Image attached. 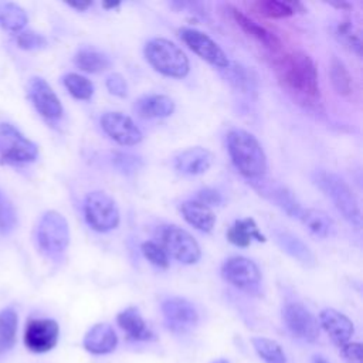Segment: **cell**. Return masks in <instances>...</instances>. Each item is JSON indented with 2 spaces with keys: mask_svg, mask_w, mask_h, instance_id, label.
Segmentation results:
<instances>
[{
  "mask_svg": "<svg viewBox=\"0 0 363 363\" xmlns=\"http://www.w3.org/2000/svg\"><path fill=\"white\" fill-rule=\"evenodd\" d=\"M275 72L284 88L308 105L319 102V79L313 60L302 52H285L274 61Z\"/></svg>",
  "mask_w": 363,
  "mask_h": 363,
  "instance_id": "obj_1",
  "label": "cell"
},
{
  "mask_svg": "<svg viewBox=\"0 0 363 363\" xmlns=\"http://www.w3.org/2000/svg\"><path fill=\"white\" fill-rule=\"evenodd\" d=\"M227 150L235 169L250 180H259L267 172V156L258 139L244 130L231 129L227 133Z\"/></svg>",
  "mask_w": 363,
  "mask_h": 363,
  "instance_id": "obj_2",
  "label": "cell"
},
{
  "mask_svg": "<svg viewBox=\"0 0 363 363\" xmlns=\"http://www.w3.org/2000/svg\"><path fill=\"white\" fill-rule=\"evenodd\" d=\"M313 183L333 203L342 217L356 230L362 227L359 201L350 186L337 174L328 170H316L312 176Z\"/></svg>",
  "mask_w": 363,
  "mask_h": 363,
  "instance_id": "obj_3",
  "label": "cell"
},
{
  "mask_svg": "<svg viewBox=\"0 0 363 363\" xmlns=\"http://www.w3.org/2000/svg\"><path fill=\"white\" fill-rule=\"evenodd\" d=\"M35 242L38 250L51 261H61L69 245V227L62 214L45 211L35 227Z\"/></svg>",
  "mask_w": 363,
  "mask_h": 363,
  "instance_id": "obj_4",
  "label": "cell"
},
{
  "mask_svg": "<svg viewBox=\"0 0 363 363\" xmlns=\"http://www.w3.org/2000/svg\"><path fill=\"white\" fill-rule=\"evenodd\" d=\"M146 61L162 75L184 78L190 71L189 58L174 43L166 38H152L145 44Z\"/></svg>",
  "mask_w": 363,
  "mask_h": 363,
  "instance_id": "obj_5",
  "label": "cell"
},
{
  "mask_svg": "<svg viewBox=\"0 0 363 363\" xmlns=\"http://www.w3.org/2000/svg\"><path fill=\"white\" fill-rule=\"evenodd\" d=\"M38 146L23 135L14 125L0 122V160L6 164L20 166L35 162Z\"/></svg>",
  "mask_w": 363,
  "mask_h": 363,
  "instance_id": "obj_6",
  "label": "cell"
},
{
  "mask_svg": "<svg viewBox=\"0 0 363 363\" xmlns=\"http://www.w3.org/2000/svg\"><path fill=\"white\" fill-rule=\"evenodd\" d=\"M84 217L98 233H108L118 227L121 214L115 200L104 191H91L84 200Z\"/></svg>",
  "mask_w": 363,
  "mask_h": 363,
  "instance_id": "obj_7",
  "label": "cell"
},
{
  "mask_svg": "<svg viewBox=\"0 0 363 363\" xmlns=\"http://www.w3.org/2000/svg\"><path fill=\"white\" fill-rule=\"evenodd\" d=\"M162 248L167 255L173 257L182 264H196L200 257V245L190 233L177 225H166L160 231Z\"/></svg>",
  "mask_w": 363,
  "mask_h": 363,
  "instance_id": "obj_8",
  "label": "cell"
},
{
  "mask_svg": "<svg viewBox=\"0 0 363 363\" xmlns=\"http://www.w3.org/2000/svg\"><path fill=\"white\" fill-rule=\"evenodd\" d=\"M223 278L233 286L248 292L258 294L261 285V271L258 265L245 257H231L221 265Z\"/></svg>",
  "mask_w": 363,
  "mask_h": 363,
  "instance_id": "obj_9",
  "label": "cell"
},
{
  "mask_svg": "<svg viewBox=\"0 0 363 363\" xmlns=\"http://www.w3.org/2000/svg\"><path fill=\"white\" fill-rule=\"evenodd\" d=\"M179 37L194 54L213 67L221 69H227L230 67V60L224 50L206 33L196 28L183 27L179 30Z\"/></svg>",
  "mask_w": 363,
  "mask_h": 363,
  "instance_id": "obj_10",
  "label": "cell"
},
{
  "mask_svg": "<svg viewBox=\"0 0 363 363\" xmlns=\"http://www.w3.org/2000/svg\"><path fill=\"white\" fill-rule=\"evenodd\" d=\"M282 320L289 333L298 339L315 342L319 337L316 318L299 302H288L282 308Z\"/></svg>",
  "mask_w": 363,
  "mask_h": 363,
  "instance_id": "obj_11",
  "label": "cell"
},
{
  "mask_svg": "<svg viewBox=\"0 0 363 363\" xmlns=\"http://www.w3.org/2000/svg\"><path fill=\"white\" fill-rule=\"evenodd\" d=\"M28 98L35 108V111L48 121H58L62 113V105L54 92V89L50 86V84L41 78V77H33L28 81L27 85Z\"/></svg>",
  "mask_w": 363,
  "mask_h": 363,
  "instance_id": "obj_12",
  "label": "cell"
},
{
  "mask_svg": "<svg viewBox=\"0 0 363 363\" xmlns=\"http://www.w3.org/2000/svg\"><path fill=\"white\" fill-rule=\"evenodd\" d=\"M104 132L122 146H135L142 142V130L122 112H106L99 119Z\"/></svg>",
  "mask_w": 363,
  "mask_h": 363,
  "instance_id": "obj_13",
  "label": "cell"
},
{
  "mask_svg": "<svg viewBox=\"0 0 363 363\" xmlns=\"http://www.w3.org/2000/svg\"><path fill=\"white\" fill-rule=\"evenodd\" d=\"M60 326L52 319H30L24 330V345L34 353H45L58 342Z\"/></svg>",
  "mask_w": 363,
  "mask_h": 363,
  "instance_id": "obj_14",
  "label": "cell"
},
{
  "mask_svg": "<svg viewBox=\"0 0 363 363\" xmlns=\"http://www.w3.org/2000/svg\"><path fill=\"white\" fill-rule=\"evenodd\" d=\"M166 325L174 332H186L199 322V313L191 302L184 298L170 296L162 302Z\"/></svg>",
  "mask_w": 363,
  "mask_h": 363,
  "instance_id": "obj_15",
  "label": "cell"
},
{
  "mask_svg": "<svg viewBox=\"0 0 363 363\" xmlns=\"http://www.w3.org/2000/svg\"><path fill=\"white\" fill-rule=\"evenodd\" d=\"M225 13L228 14V17L234 21V24L237 27H240L247 35L252 37L255 41L262 44L267 50H269L272 52H277L281 50V40L274 33H271L261 24L251 20L247 14H244L237 7L228 4V6H225Z\"/></svg>",
  "mask_w": 363,
  "mask_h": 363,
  "instance_id": "obj_16",
  "label": "cell"
},
{
  "mask_svg": "<svg viewBox=\"0 0 363 363\" xmlns=\"http://www.w3.org/2000/svg\"><path fill=\"white\" fill-rule=\"evenodd\" d=\"M257 190L259 191V194H262L264 197H267L269 201H272L277 207H279L286 216L292 217V218H298L301 217L303 207L301 206V203L296 200V197L294 196V193L286 189L282 184L278 183H271V182H265L262 179L257 180Z\"/></svg>",
  "mask_w": 363,
  "mask_h": 363,
  "instance_id": "obj_17",
  "label": "cell"
},
{
  "mask_svg": "<svg viewBox=\"0 0 363 363\" xmlns=\"http://www.w3.org/2000/svg\"><path fill=\"white\" fill-rule=\"evenodd\" d=\"M319 322L332 342L339 347L346 345L354 333L353 322L345 313L332 308L320 311Z\"/></svg>",
  "mask_w": 363,
  "mask_h": 363,
  "instance_id": "obj_18",
  "label": "cell"
},
{
  "mask_svg": "<svg viewBox=\"0 0 363 363\" xmlns=\"http://www.w3.org/2000/svg\"><path fill=\"white\" fill-rule=\"evenodd\" d=\"M214 156L213 153L201 146L189 147L180 152L174 157V169L186 176H199L207 172L213 164Z\"/></svg>",
  "mask_w": 363,
  "mask_h": 363,
  "instance_id": "obj_19",
  "label": "cell"
},
{
  "mask_svg": "<svg viewBox=\"0 0 363 363\" xmlns=\"http://www.w3.org/2000/svg\"><path fill=\"white\" fill-rule=\"evenodd\" d=\"M82 345L92 354H106L115 350L118 336L109 323H96L86 332Z\"/></svg>",
  "mask_w": 363,
  "mask_h": 363,
  "instance_id": "obj_20",
  "label": "cell"
},
{
  "mask_svg": "<svg viewBox=\"0 0 363 363\" xmlns=\"http://www.w3.org/2000/svg\"><path fill=\"white\" fill-rule=\"evenodd\" d=\"M174 101L162 94L143 95L133 105L135 113L143 119L167 118L174 112Z\"/></svg>",
  "mask_w": 363,
  "mask_h": 363,
  "instance_id": "obj_21",
  "label": "cell"
},
{
  "mask_svg": "<svg viewBox=\"0 0 363 363\" xmlns=\"http://www.w3.org/2000/svg\"><path fill=\"white\" fill-rule=\"evenodd\" d=\"M278 245L294 259L305 267H313L316 264V258L311 248L295 234L284 230H277L274 233Z\"/></svg>",
  "mask_w": 363,
  "mask_h": 363,
  "instance_id": "obj_22",
  "label": "cell"
},
{
  "mask_svg": "<svg viewBox=\"0 0 363 363\" xmlns=\"http://www.w3.org/2000/svg\"><path fill=\"white\" fill-rule=\"evenodd\" d=\"M180 211L184 220L201 233H210L216 224V216L213 210L197 200L183 201L180 206Z\"/></svg>",
  "mask_w": 363,
  "mask_h": 363,
  "instance_id": "obj_23",
  "label": "cell"
},
{
  "mask_svg": "<svg viewBox=\"0 0 363 363\" xmlns=\"http://www.w3.org/2000/svg\"><path fill=\"white\" fill-rule=\"evenodd\" d=\"M116 322L119 328L132 340H149L153 337L152 330L147 328L140 312L135 306H129L118 313Z\"/></svg>",
  "mask_w": 363,
  "mask_h": 363,
  "instance_id": "obj_24",
  "label": "cell"
},
{
  "mask_svg": "<svg viewBox=\"0 0 363 363\" xmlns=\"http://www.w3.org/2000/svg\"><path fill=\"white\" fill-rule=\"evenodd\" d=\"M227 240L237 247H248L252 240L264 242L265 237L259 233L255 221L247 217L234 221V224L227 231Z\"/></svg>",
  "mask_w": 363,
  "mask_h": 363,
  "instance_id": "obj_25",
  "label": "cell"
},
{
  "mask_svg": "<svg viewBox=\"0 0 363 363\" xmlns=\"http://www.w3.org/2000/svg\"><path fill=\"white\" fill-rule=\"evenodd\" d=\"M252 9L268 18H285L303 11V6L298 1L284 0H258L252 3Z\"/></svg>",
  "mask_w": 363,
  "mask_h": 363,
  "instance_id": "obj_26",
  "label": "cell"
},
{
  "mask_svg": "<svg viewBox=\"0 0 363 363\" xmlns=\"http://www.w3.org/2000/svg\"><path fill=\"white\" fill-rule=\"evenodd\" d=\"M299 220L313 235L319 238L329 237L335 228L332 218L325 211L316 208H303Z\"/></svg>",
  "mask_w": 363,
  "mask_h": 363,
  "instance_id": "obj_27",
  "label": "cell"
},
{
  "mask_svg": "<svg viewBox=\"0 0 363 363\" xmlns=\"http://www.w3.org/2000/svg\"><path fill=\"white\" fill-rule=\"evenodd\" d=\"M18 318L13 308L0 311V356L13 349L17 337Z\"/></svg>",
  "mask_w": 363,
  "mask_h": 363,
  "instance_id": "obj_28",
  "label": "cell"
},
{
  "mask_svg": "<svg viewBox=\"0 0 363 363\" xmlns=\"http://www.w3.org/2000/svg\"><path fill=\"white\" fill-rule=\"evenodd\" d=\"M74 62L81 71L89 74H98L106 71L111 67V60L105 54L92 48H81L75 54Z\"/></svg>",
  "mask_w": 363,
  "mask_h": 363,
  "instance_id": "obj_29",
  "label": "cell"
},
{
  "mask_svg": "<svg viewBox=\"0 0 363 363\" xmlns=\"http://www.w3.org/2000/svg\"><path fill=\"white\" fill-rule=\"evenodd\" d=\"M27 24V14L23 7L11 1H0V27L11 33H20Z\"/></svg>",
  "mask_w": 363,
  "mask_h": 363,
  "instance_id": "obj_30",
  "label": "cell"
},
{
  "mask_svg": "<svg viewBox=\"0 0 363 363\" xmlns=\"http://www.w3.org/2000/svg\"><path fill=\"white\" fill-rule=\"evenodd\" d=\"M329 75L335 91L339 95H349L353 91V79L347 67L339 58L333 57L330 61Z\"/></svg>",
  "mask_w": 363,
  "mask_h": 363,
  "instance_id": "obj_31",
  "label": "cell"
},
{
  "mask_svg": "<svg viewBox=\"0 0 363 363\" xmlns=\"http://www.w3.org/2000/svg\"><path fill=\"white\" fill-rule=\"evenodd\" d=\"M252 346L265 363H286V356L279 343L268 337H252Z\"/></svg>",
  "mask_w": 363,
  "mask_h": 363,
  "instance_id": "obj_32",
  "label": "cell"
},
{
  "mask_svg": "<svg viewBox=\"0 0 363 363\" xmlns=\"http://www.w3.org/2000/svg\"><path fill=\"white\" fill-rule=\"evenodd\" d=\"M62 82H64V86L75 99L88 101L94 95V84L84 75H79L77 72H69L64 75Z\"/></svg>",
  "mask_w": 363,
  "mask_h": 363,
  "instance_id": "obj_33",
  "label": "cell"
},
{
  "mask_svg": "<svg viewBox=\"0 0 363 363\" xmlns=\"http://www.w3.org/2000/svg\"><path fill=\"white\" fill-rule=\"evenodd\" d=\"M227 69L230 71V81L234 86L248 94L257 91V78L251 69L237 64L233 67L230 65Z\"/></svg>",
  "mask_w": 363,
  "mask_h": 363,
  "instance_id": "obj_34",
  "label": "cell"
},
{
  "mask_svg": "<svg viewBox=\"0 0 363 363\" xmlns=\"http://www.w3.org/2000/svg\"><path fill=\"white\" fill-rule=\"evenodd\" d=\"M17 225V213L9 197L0 190V234H10Z\"/></svg>",
  "mask_w": 363,
  "mask_h": 363,
  "instance_id": "obj_35",
  "label": "cell"
},
{
  "mask_svg": "<svg viewBox=\"0 0 363 363\" xmlns=\"http://www.w3.org/2000/svg\"><path fill=\"white\" fill-rule=\"evenodd\" d=\"M140 251L143 257L157 268H167L169 267V255L162 248V245L156 244L155 241H145L140 245Z\"/></svg>",
  "mask_w": 363,
  "mask_h": 363,
  "instance_id": "obj_36",
  "label": "cell"
},
{
  "mask_svg": "<svg viewBox=\"0 0 363 363\" xmlns=\"http://www.w3.org/2000/svg\"><path fill=\"white\" fill-rule=\"evenodd\" d=\"M16 43L20 48L23 50H28V51H33V50H43L47 47V38L40 34V33H35V31H21L17 34L16 37Z\"/></svg>",
  "mask_w": 363,
  "mask_h": 363,
  "instance_id": "obj_37",
  "label": "cell"
},
{
  "mask_svg": "<svg viewBox=\"0 0 363 363\" xmlns=\"http://www.w3.org/2000/svg\"><path fill=\"white\" fill-rule=\"evenodd\" d=\"M112 162L122 173H126V174L136 172L142 164L139 157L129 153H122V152L115 153L112 157Z\"/></svg>",
  "mask_w": 363,
  "mask_h": 363,
  "instance_id": "obj_38",
  "label": "cell"
},
{
  "mask_svg": "<svg viewBox=\"0 0 363 363\" xmlns=\"http://www.w3.org/2000/svg\"><path fill=\"white\" fill-rule=\"evenodd\" d=\"M336 33H337V35H339L350 48H354V51H356L357 55L360 54V38H359V35L353 31V26H352L349 21H342V23L337 26Z\"/></svg>",
  "mask_w": 363,
  "mask_h": 363,
  "instance_id": "obj_39",
  "label": "cell"
},
{
  "mask_svg": "<svg viewBox=\"0 0 363 363\" xmlns=\"http://www.w3.org/2000/svg\"><path fill=\"white\" fill-rule=\"evenodd\" d=\"M106 88L108 91L119 98H125L128 95V84L125 81V78L119 74V72H112L106 77Z\"/></svg>",
  "mask_w": 363,
  "mask_h": 363,
  "instance_id": "obj_40",
  "label": "cell"
},
{
  "mask_svg": "<svg viewBox=\"0 0 363 363\" xmlns=\"http://www.w3.org/2000/svg\"><path fill=\"white\" fill-rule=\"evenodd\" d=\"M340 349V353L346 363H362V345L354 342H347Z\"/></svg>",
  "mask_w": 363,
  "mask_h": 363,
  "instance_id": "obj_41",
  "label": "cell"
},
{
  "mask_svg": "<svg viewBox=\"0 0 363 363\" xmlns=\"http://www.w3.org/2000/svg\"><path fill=\"white\" fill-rule=\"evenodd\" d=\"M194 200H197V201H200V203H203V204H206L208 207L210 206H220L223 203L221 194L217 190L210 189V187L199 190Z\"/></svg>",
  "mask_w": 363,
  "mask_h": 363,
  "instance_id": "obj_42",
  "label": "cell"
},
{
  "mask_svg": "<svg viewBox=\"0 0 363 363\" xmlns=\"http://www.w3.org/2000/svg\"><path fill=\"white\" fill-rule=\"evenodd\" d=\"M91 4H92L91 1H86V3H68L69 7H72V9H75V10H79V11L86 10Z\"/></svg>",
  "mask_w": 363,
  "mask_h": 363,
  "instance_id": "obj_43",
  "label": "cell"
},
{
  "mask_svg": "<svg viewBox=\"0 0 363 363\" xmlns=\"http://www.w3.org/2000/svg\"><path fill=\"white\" fill-rule=\"evenodd\" d=\"M313 363H329L326 359H323L322 356H315L313 359Z\"/></svg>",
  "mask_w": 363,
  "mask_h": 363,
  "instance_id": "obj_44",
  "label": "cell"
},
{
  "mask_svg": "<svg viewBox=\"0 0 363 363\" xmlns=\"http://www.w3.org/2000/svg\"><path fill=\"white\" fill-rule=\"evenodd\" d=\"M211 363H230L227 359H224V357H220V359H216V360H213Z\"/></svg>",
  "mask_w": 363,
  "mask_h": 363,
  "instance_id": "obj_45",
  "label": "cell"
},
{
  "mask_svg": "<svg viewBox=\"0 0 363 363\" xmlns=\"http://www.w3.org/2000/svg\"><path fill=\"white\" fill-rule=\"evenodd\" d=\"M118 6H119V3H111V4L104 3V7H106V9H113V7H118Z\"/></svg>",
  "mask_w": 363,
  "mask_h": 363,
  "instance_id": "obj_46",
  "label": "cell"
}]
</instances>
